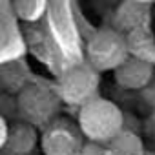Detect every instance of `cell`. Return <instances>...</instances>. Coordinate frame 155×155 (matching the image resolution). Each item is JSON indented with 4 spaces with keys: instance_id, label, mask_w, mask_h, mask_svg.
<instances>
[{
    "instance_id": "cell-1",
    "label": "cell",
    "mask_w": 155,
    "mask_h": 155,
    "mask_svg": "<svg viewBox=\"0 0 155 155\" xmlns=\"http://www.w3.org/2000/svg\"><path fill=\"white\" fill-rule=\"evenodd\" d=\"M122 128L124 113L104 97H95L79 110V130L90 142L108 144Z\"/></svg>"
},
{
    "instance_id": "cell-2",
    "label": "cell",
    "mask_w": 155,
    "mask_h": 155,
    "mask_svg": "<svg viewBox=\"0 0 155 155\" xmlns=\"http://www.w3.org/2000/svg\"><path fill=\"white\" fill-rule=\"evenodd\" d=\"M88 64L97 71H113L128 58L126 35L113 28L97 29L86 44Z\"/></svg>"
},
{
    "instance_id": "cell-3",
    "label": "cell",
    "mask_w": 155,
    "mask_h": 155,
    "mask_svg": "<svg viewBox=\"0 0 155 155\" xmlns=\"http://www.w3.org/2000/svg\"><path fill=\"white\" fill-rule=\"evenodd\" d=\"M101 75L90 64H73L66 68L57 82V95L69 106H82L99 97Z\"/></svg>"
},
{
    "instance_id": "cell-4",
    "label": "cell",
    "mask_w": 155,
    "mask_h": 155,
    "mask_svg": "<svg viewBox=\"0 0 155 155\" xmlns=\"http://www.w3.org/2000/svg\"><path fill=\"white\" fill-rule=\"evenodd\" d=\"M15 102L17 111L31 126H48L51 120H55L60 110L58 95L38 84H28L24 90H20Z\"/></svg>"
},
{
    "instance_id": "cell-5",
    "label": "cell",
    "mask_w": 155,
    "mask_h": 155,
    "mask_svg": "<svg viewBox=\"0 0 155 155\" xmlns=\"http://www.w3.org/2000/svg\"><path fill=\"white\" fill-rule=\"evenodd\" d=\"M38 142L44 155H79L84 146L79 126L66 119L51 120L44 128Z\"/></svg>"
},
{
    "instance_id": "cell-6",
    "label": "cell",
    "mask_w": 155,
    "mask_h": 155,
    "mask_svg": "<svg viewBox=\"0 0 155 155\" xmlns=\"http://www.w3.org/2000/svg\"><path fill=\"white\" fill-rule=\"evenodd\" d=\"M155 75V66L133 57H128L117 69H113V79L122 90L140 91Z\"/></svg>"
},
{
    "instance_id": "cell-7",
    "label": "cell",
    "mask_w": 155,
    "mask_h": 155,
    "mask_svg": "<svg viewBox=\"0 0 155 155\" xmlns=\"http://www.w3.org/2000/svg\"><path fill=\"white\" fill-rule=\"evenodd\" d=\"M150 22V6L144 2H124L113 15V29L128 35L146 28Z\"/></svg>"
},
{
    "instance_id": "cell-8",
    "label": "cell",
    "mask_w": 155,
    "mask_h": 155,
    "mask_svg": "<svg viewBox=\"0 0 155 155\" xmlns=\"http://www.w3.org/2000/svg\"><path fill=\"white\" fill-rule=\"evenodd\" d=\"M38 142V135L35 126L28 122H17L8 128V137H6V148L13 155H29Z\"/></svg>"
},
{
    "instance_id": "cell-9",
    "label": "cell",
    "mask_w": 155,
    "mask_h": 155,
    "mask_svg": "<svg viewBox=\"0 0 155 155\" xmlns=\"http://www.w3.org/2000/svg\"><path fill=\"white\" fill-rule=\"evenodd\" d=\"M29 84L28 81V68L22 60H9L0 64V93L9 97L18 95Z\"/></svg>"
},
{
    "instance_id": "cell-10",
    "label": "cell",
    "mask_w": 155,
    "mask_h": 155,
    "mask_svg": "<svg viewBox=\"0 0 155 155\" xmlns=\"http://www.w3.org/2000/svg\"><path fill=\"white\" fill-rule=\"evenodd\" d=\"M126 48H128V57H133L155 66V38L148 31V28L128 33Z\"/></svg>"
},
{
    "instance_id": "cell-11",
    "label": "cell",
    "mask_w": 155,
    "mask_h": 155,
    "mask_svg": "<svg viewBox=\"0 0 155 155\" xmlns=\"http://www.w3.org/2000/svg\"><path fill=\"white\" fill-rule=\"evenodd\" d=\"M106 146L111 155H146L144 142L139 133L126 128H122Z\"/></svg>"
},
{
    "instance_id": "cell-12",
    "label": "cell",
    "mask_w": 155,
    "mask_h": 155,
    "mask_svg": "<svg viewBox=\"0 0 155 155\" xmlns=\"http://www.w3.org/2000/svg\"><path fill=\"white\" fill-rule=\"evenodd\" d=\"M44 9H46V2H40V0H17V2H13V11L20 20L26 22L38 20Z\"/></svg>"
},
{
    "instance_id": "cell-13",
    "label": "cell",
    "mask_w": 155,
    "mask_h": 155,
    "mask_svg": "<svg viewBox=\"0 0 155 155\" xmlns=\"http://www.w3.org/2000/svg\"><path fill=\"white\" fill-rule=\"evenodd\" d=\"M79 155H111V153H110L106 144H99V142H90L88 140V142H84V146H82Z\"/></svg>"
},
{
    "instance_id": "cell-14",
    "label": "cell",
    "mask_w": 155,
    "mask_h": 155,
    "mask_svg": "<svg viewBox=\"0 0 155 155\" xmlns=\"http://www.w3.org/2000/svg\"><path fill=\"white\" fill-rule=\"evenodd\" d=\"M15 110H17V102H15L9 95L0 93V115L6 119V115L11 113V111H15Z\"/></svg>"
},
{
    "instance_id": "cell-15",
    "label": "cell",
    "mask_w": 155,
    "mask_h": 155,
    "mask_svg": "<svg viewBox=\"0 0 155 155\" xmlns=\"http://www.w3.org/2000/svg\"><path fill=\"white\" fill-rule=\"evenodd\" d=\"M140 93H142V99L146 101V104H150L155 110V75H153V79L148 82V86L144 90H140Z\"/></svg>"
},
{
    "instance_id": "cell-16",
    "label": "cell",
    "mask_w": 155,
    "mask_h": 155,
    "mask_svg": "<svg viewBox=\"0 0 155 155\" xmlns=\"http://www.w3.org/2000/svg\"><path fill=\"white\" fill-rule=\"evenodd\" d=\"M8 122H6V119L0 115V148H2L4 144H6V137H8Z\"/></svg>"
},
{
    "instance_id": "cell-17",
    "label": "cell",
    "mask_w": 155,
    "mask_h": 155,
    "mask_svg": "<svg viewBox=\"0 0 155 155\" xmlns=\"http://www.w3.org/2000/svg\"><path fill=\"white\" fill-rule=\"evenodd\" d=\"M148 133H150L151 139L155 140V110H153L151 115L148 117Z\"/></svg>"
}]
</instances>
